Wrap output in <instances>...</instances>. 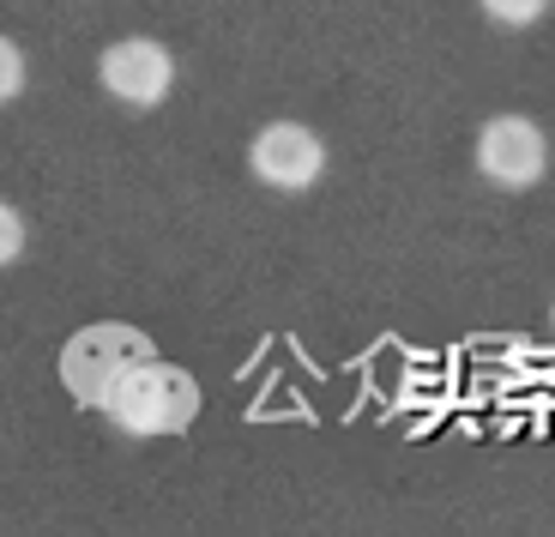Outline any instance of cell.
Masks as SVG:
<instances>
[{
	"label": "cell",
	"instance_id": "4",
	"mask_svg": "<svg viewBox=\"0 0 555 537\" xmlns=\"http://www.w3.org/2000/svg\"><path fill=\"white\" fill-rule=\"evenodd\" d=\"M248 169L272 193H308L326 176V139L308 122H266L248 139Z\"/></svg>",
	"mask_w": 555,
	"mask_h": 537
},
{
	"label": "cell",
	"instance_id": "9",
	"mask_svg": "<svg viewBox=\"0 0 555 537\" xmlns=\"http://www.w3.org/2000/svg\"><path fill=\"white\" fill-rule=\"evenodd\" d=\"M550 327H555V303H550Z\"/></svg>",
	"mask_w": 555,
	"mask_h": 537
},
{
	"label": "cell",
	"instance_id": "7",
	"mask_svg": "<svg viewBox=\"0 0 555 537\" xmlns=\"http://www.w3.org/2000/svg\"><path fill=\"white\" fill-rule=\"evenodd\" d=\"M25 91V49L13 37H0V103H13Z\"/></svg>",
	"mask_w": 555,
	"mask_h": 537
},
{
	"label": "cell",
	"instance_id": "2",
	"mask_svg": "<svg viewBox=\"0 0 555 537\" xmlns=\"http://www.w3.org/2000/svg\"><path fill=\"white\" fill-rule=\"evenodd\" d=\"M139 357H152V338L139 327H127V320H91V327H79L67 345H61V386H67L79 405H103V393H109Z\"/></svg>",
	"mask_w": 555,
	"mask_h": 537
},
{
	"label": "cell",
	"instance_id": "5",
	"mask_svg": "<svg viewBox=\"0 0 555 537\" xmlns=\"http://www.w3.org/2000/svg\"><path fill=\"white\" fill-rule=\"evenodd\" d=\"M98 79L127 110H157L176 91V55L157 37H121L98 55Z\"/></svg>",
	"mask_w": 555,
	"mask_h": 537
},
{
	"label": "cell",
	"instance_id": "6",
	"mask_svg": "<svg viewBox=\"0 0 555 537\" xmlns=\"http://www.w3.org/2000/svg\"><path fill=\"white\" fill-rule=\"evenodd\" d=\"M477 7L507 30H526V25H538V18L550 13V0H477Z\"/></svg>",
	"mask_w": 555,
	"mask_h": 537
},
{
	"label": "cell",
	"instance_id": "8",
	"mask_svg": "<svg viewBox=\"0 0 555 537\" xmlns=\"http://www.w3.org/2000/svg\"><path fill=\"white\" fill-rule=\"evenodd\" d=\"M18 254H25V218H18V206L0 200V266H13Z\"/></svg>",
	"mask_w": 555,
	"mask_h": 537
},
{
	"label": "cell",
	"instance_id": "3",
	"mask_svg": "<svg viewBox=\"0 0 555 537\" xmlns=\"http://www.w3.org/2000/svg\"><path fill=\"white\" fill-rule=\"evenodd\" d=\"M477 176L489 181V188L501 193H526L543 181V169H550V139H543V127L531 122V115H489L483 127H477Z\"/></svg>",
	"mask_w": 555,
	"mask_h": 537
},
{
	"label": "cell",
	"instance_id": "1",
	"mask_svg": "<svg viewBox=\"0 0 555 537\" xmlns=\"http://www.w3.org/2000/svg\"><path fill=\"white\" fill-rule=\"evenodd\" d=\"M103 417H109L121 435H133V442H157V435H181V429L199 417V381L188 369H176V362H164L152 350V357H139L133 369L121 374V381L103 393L98 405Z\"/></svg>",
	"mask_w": 555,
	"mask_h": 537
}]
</instances>
